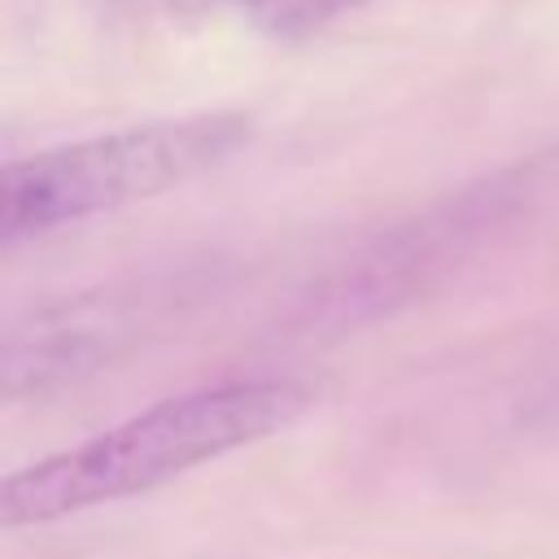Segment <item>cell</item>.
I'll return each instance as SVG.
<instances>
[{"label": "cell", "mask_w": 559, "mask_h": 559, "mask_svg": "<svg viewBox=\"0 0 559 559\" xmlns=\"http://www.w3.org/2000/svg\"><path fill=\"white\" fill-rule=\"evenodd\" d=\"M310 384L293 376L205 384L26 463L0 480V524L26 528L148 493L201 463L245 450L310 411Z\"/></svg>", "instance_id": "cell-1"}, {"label": "cell", "mask_w": 559, "mask_h": 559, "mask_svg": "<svg viewBox=\"0 0 559 559\" xmlns=\"http://www.w3.org/2000/svg\"><path fill=\"white\" fill-rule=\"evenodd\" d=\"M249 140V114L214 109L17 157L0 175V240L17 245L135 201H153L231 162Z\"/></svg>", "instance_id": "cell-2"}, {"label": "cell", "mask_w": 559, "mask_h": 559, "mask_svg": "<svg viewBox=\"0 0 559 559\" xmlns=\"http://www.w3.org/2000/svg\"><path fill=\"white\" fill-rule=\"evenodd\" d=\"M354 4L358 0H240V9L275 35H306Z\"/></svg>", "instance_id": "cell-3"}]
</instances>
